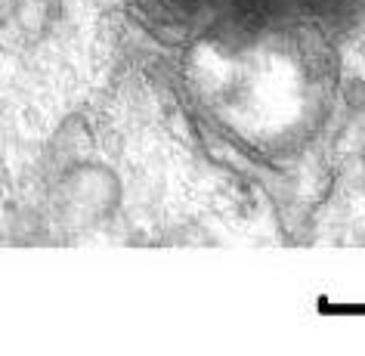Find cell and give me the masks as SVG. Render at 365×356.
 <instances>
[{"label": "cell", "instance_id": "6da1fadb", "mask_svg": "<svg viewBox=\"0 0 365 356\" xmlns=\"http://www.w3.org/2000/svg\"><path fill=\"white\" fill-rule=\"evenodd\" d=\"M192 87L230 136L260 152H279L313 131L325 75L291 34H263L235 47H202Z\"/></svg>", "mask_w": 365, "mask_h": 356}]
</instances>
